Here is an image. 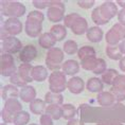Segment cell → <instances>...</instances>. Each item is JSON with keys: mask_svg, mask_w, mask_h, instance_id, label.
<instances>
[{"mask_svg": "<svg viewBox=\"0 0 125 125\" xmlns=\"http://www.w3.org/2000/svg\"><path fill=\"white\" fill-rule=\"evenodd\" d=\"M64 64V51L62 49L54 47V48L48 50L46 55V65L49 70L59 71Z\"/></svg>", "mask_w": 125, "mask_h": 125, "instance_id": "1", "label": "cell"}, {"mask_svg": "<svg viewBox=\"0 0 125 125\" xmlns=\"http://www.w3.org/2000/svg\"><path fill=\"white\" fill-rule=\"evenodd\" d=\"M1 13L9 18H19L26 13V7L18 1H1Z\"/></svg>", "mask_w": 125, "mask_h": 125, "instance_id": "2", "label": "cell"}, {"mask_svg": "<svg viewBox=\"0 0 125 125\" xmlns=\"http://www.w3.org/2000/svg\"><path fill=\"white\" fill-rule=\"evenodd\" d=\"M66 74L62 71H54L49 75V88L51 92L62 93L67 89Z\"/></svg>", "mask_w": 125, "mask_h": 125, "instance_id": "3", "label": "cell"}, {"mask_svg": "<svg viewBox=\"0 0 125 125\" xmlns=\"http://www.w3.org/2000/svg\"><path fill=\"white\" fill-rule=\"evenodd\" d=\"M47 17L52 22H59L65 18V4L62 1H50V7L47 10Z\"/></svg>", "mask_w": 125, "mask_h": 125, "instance_id": "4", "label": "cell"}, {"mask_svg": "<svg viewBox=\"0 0 125 125\" xmlns=\"http://www.w3.org/2000/svg\"><path fill=\"white\" fill-rule=\"evenodd\" d=\"M15 72H17V68L14 62V57L9 53H2L0 57V73L2 76L11 77Z\"/></svg>", "mask_w": 125, "mask_h": 125, "instance_id": "5", "label": "cell"}, {"mask_svg": "<svg viewBox=\"0 0 125 125\" xmlns=\"http://www.w3.org/2000/svg\"><path fill=\"white\" fill-rule=\"evenodd\" d=\"M1 49L2 51L9 54H15L22 50V43L20 39H18L16 36H9L8 38L2 40L1 42Z\"/></svg>", "mask_w": 125, "mask_h": 125, "instance_id": "6", "label": "cell"}, {"mask_svg": "<svg viewBox=\"0 0 125 125\" xmlns=\"http://www.w3.org/2000/svg\"><path fill=\"white\" fill-rule=\"evenodd\" d=\"M4 30L10 36H16L22 32V22L18 18H8L3 23Z\"/></svg>", "mask_w": 125, "mask_h": 125, "instance_id": "7", "label": "cell"}, {"mask_svg": "<svg viewBox=\"0 0 125 125\" xmlns=\"http://www.w3.org/2000/svg\"><path fill=\"white\" fill-rule=\"evenodd\" d=\"M24 31H26L27 35L29 37H32V38L40 36L42 35V22L27 19L26 22H24Z\"/></svg>", "mask_w": 125, "mask_h": 125, "instance_id": "8", "label": "cell"}, {"mask_svg": "<svg viewBox=\"0 0 125 125\" xmlns=\"http://www.w3.org/2000/svg\"><path fill=\"white\" fill-rule=\"evenodd\" d=\"M100 11H101L102 15L104 16L108 21L112 19L115 15L119 14L118 11V5L112 1H105L100 5Z\"/></svg>", "mask_w": 125, "mask_h": 125, "instance_id": "9", "label": "cell"}, {"mask_svg": "<svg viewBox=\"0 0 125 125\" xmlns=\"http://www.w3.org/2000/svg\"><path fill=\"white\" fill-rule=\"evenodd\" d=\"M37 56V49L33 45H27L19 53V59L22 64H30Z\"/></svg>", "mask_w": 125, "mask_h": 125, "instance_id": "10", "label": "cell"}, {"mask_svg": "<svg viewBox=\"0 0 125 125\" xmlns=\"http://www.w3.org/2000/svg\"><path fill=\"white\" fill-rule=\"evenodd\" d=\"M86 87L85 83L82 77L80 76H73L68 81L67 84V88L69 89V91L73 94H80L81 92L84 90V88Z\"/></svg>", "mask_w": 125, "mask_h": 125, "instance_id": "11", "label": "cell"}, {"mask_svg": "<svg viewBox=\"0 0 125 125\" xmlns=\"http://www.w3.org/2000/svg\"><path fill=\"white\" fill-rule=\"evenodd\" d=\"M19 98L24 103H32L34 100H36V90L33 86H24L20 89Z\"/></svg>", "mask_w": 125, "mask_h": 125, "instance_id": "12", "label": "cell"}, {"mask_svg": "<svg viewBox=\"0 0 125 125\" xmlns=\"http://www.w3.org/2000/svg\"><path fill=\"white\" fill-rule=\"evenodd\" d=\"M3 110H5L7 112L15 117L17 114L22 111V105H21V103L17 99H10L8 101H5Z\"/></svg>", "mask_w": 125, "mask_h": 125, "instance_id": "13", "label": "cell"}, {"mask_svg": "<svg viewBox=\"0 0 125 125\" xmlns=\"http://www.w3.org/2000/svg\"><path fill=\"white\" fill-rule=\"evenodd\" d=\"M62 71L66 75H75V74L80 71V64L74 59H68L65 61L62 66Z\"/></svg>", "mask_w": 125, "mask_h": 125, "instance_id": "14", "label": "cell"}, {"mask_svg": "<svg viewBox=\"0 0 125 125\" xmlns=\"http://www.w3.org/2000/svg\"><path fill=\"white\" fill-rule=\"evenodd\" d=\"M19 93H20V90H18L16 86L10 84V85H5L2 87L1 98L4 101H8L10 99H17V96H19Z\"/></svg>", "mask_w": 125, "mask_h": 125, "instance_id": "15", "label": "cell"}, {"mask_svg": "<svg viewBox=\"0 0 125 125\" xmlns=\"http://www.w3.org/2000/svg\"><path fill=\"white\" fill-rule=\"evenodd\" d=\"M38 43L42 48L50 50V49L54 48V45L56 43V39L50 32H46V33H42V35L39 36Z\"/></svg>", "mask_w": 125, "mask_h": 125, "instance_id": "16", "label": "cell"}, {"mask_svg": "<svg viewBox=\"0 0 125 125\" xmlns=\"http://www.w3.org/2000/svg\"><path fill=\"white\" fill-rule=\"evenodd\" d=\"M32 71H33V66L31 64H21L17 68V72L19 73V75L22 77V80L27 84L34 81L32 77Z\"/></svg>", "mask_w": 125, "mask_h": 125, "instance_id": "17", "label": "cell"}, {"mask_svg": "<svg viewBox=\"0 0 125 125\" xmlns=\"http://www.w3.org/2000/svg\"><path fill=\"white\" fill-rule=\"evenodd\" d=\"M103 33L102 29L100 27H91L89 28L86 33V37L90 42H100L103 39Z\"/></svg>", "mask_w": 125, "mask_h": 125, "instance_id": "18", "label": "cell"}, {"mask_svg": "<svg viewBox=\"0 0 125 125\" xmlns=\"http://www.w3.org/2000/svg\"><path fill=\"white\" fill-rule=\"evenodd\" d=\"M32 77L36 82H43L48 79V68L42 65H37V66L33 67L32 71Z\"/></svg>", "mask_w": 125, "mask_h": 125, "instance_id": "19", "label": "cell"}, {"mask_svg": "<svg viewBox=\"0 0 125 125\" xmlns=\"http://www.w3.org/2000/svg\"><path fill=\"white\" fill-rule=\"evenodd\" d=\"M88 29H89L88 22H87V20L82 16H81L79 19L74 22L73 26L71 27V31H72V33L75 34V35H82L84 33H87Z\"/></svg>", "mask_w": 125, "mask_h": 125, "instance_id": "20", "label": "cell"}, {"mask_svg": "<svg viewBox=\"0 0 125 125\" xmlns=\"http://www.w3.org/2000/svg\"><path fill=\"white\" fill-rule=\"evenodd\" d=\"M96 100H98L99 104L101 106H104V107L111 106L115 102V95L112 94L110 91H102V92H100L98 94V96H96Z\"/></svg>", "mask_w": 125, "mask_h": 125, "instance_id": "21", "label": "cell"}, {"mask_svg": "<svg viewBox=\"0 0 125 125\" xmlns=\"http://www.w3.org/2000/svg\"><path fill=\"white\" fill-rule=\"evenodd\" d=\"M86 88L90 92H98V93H100V92L103 91L104 83H103L102 80L99 79V77H90V79L87 81Z\"/></svg>", "mask_w": 125, "mask_h": 125, "instance_id": "22", "label": "cell"}, {"mask_svg": "<svg viewBox=\"0 0 125 125\" xmlns=\"http://www.w3.org/2000/svg\"><path fill=\"white\" fill-rule=\"evenodd\" d=\"M50 33L54 36L56 42H62L67 36V28L65 24H54L50 29Z\"/></svg>", "mask_w": 125, "mask_h": 125, "instance_id": "23", "label": "cell"}, {"mask_svg": "<svg viewBox=\"0 0 125 125\" xmlns=\"http://www.w3.org/2000/svg\"><path fill=\"white\" fill-rule=\"evenodd\" d=\"M29 108H30L31 112L34 115H43V112L46 111V108H47L45 100H42V99L34 100L32 103H30Z\"/></svg>", "mask_w": 125, "mask_h": 125, "instance_id": "24", "label": "cell"}, {"mask_svg": "<svg viewBox=\"0 0 125 125\" xmlns=\"http://www.w3.org/2000/svg\"><path fill=\"white\" fill-rule=\"evenodd\" d=\"M45 102L49 105H64V96L61 93H54V92H47L45 94Z\"/></svg>", "mask_w": 125, "mask_h": 125, "instance_id": "25", "label": "cell"}, {"mask_svg": "<svg viewBox=\"0 0 125 125\" xmlns=\"http://www.w3.org/2000/svg\"><path fill=\"white\" fill-rule=\"evenodd\" d=\"M45 114L50 115L53 120H59L62 118V108L59 105H48Z\"/></svg>", "mask_w": 125, "mask_h": 125, "instance_id": "26", "label": "cell"}, {"mask_svg": "<svg viewBox=\"0 0 125 125\" xmlns=\"http://www.w3.org/2000/svg\"><path fill=\"white\" fill-rule=\"evenodd\" d=\"M119 75L118 71L115 69H107L104 74H102V82L108 86H112L115 77Z\"/></svg>", "mask_w": 125, "mask_h": 125, "instance_id": "27", "label": "cell"}, {"mask_svg": "<svg viewBox=\"0 0 125 125\" xmlns=\"http://www.w3.org/2000/svg\"><path fill=\"white\" fill-rule=\"evenodd\" d=\"M106 54L109 58L115 59V61H120L123 57V54L120 51V48L118 46H107L106 47Z\"/></svg>", "mask_w": 125, "mask_h": 125, "instance_id": "28", "label": "cell"}, {"mask_svg": "<svg viewBox=\"0 0 125 125\" xmlns=\"http://www.w3.org/2000/svg\"><path fill=\"white\" fill-rule=\"evenodd\" d=\"M62 108V118L65 120H72L76 115V108L72 104H64Z\"/></svg>", "mask_w": 125, "mask_h": 125, "instance_id": "29", "label": "cell"}, {"mask_svg": "<svg viewBox=\"0 0 125 125\" xmlns=\"http://www.w3.org/2000/svg\"><path fill=\"white\" fill-rule=\"evenodd\" d=\"M105 39H106V42H107L108 46H118L119 43L122 42L120 36H119L118 34L115 33V31H114L112 29H110L107 33H106Z\"/></svg>", "mask_w": 125, "mask_h": 125, "instance_id": "30", "label": "cell"}, {"mask_svg": "<svg viewBox=\"0 0 125 125\" xmlns=\"http://www.w3.org/2000/svg\"><path fill=\"white\" fill-rule=\"evenodd\" d=\"M77 56L81 61L88 57H91V56H95V50L94 48L90 46H84L82 48L79 49V52H77Z\"/></svg>", "mask_w": 125, "mask_h": 125, "instance_id": "31", "label": "cell"}, {"mask_svg": "<svg viewBox=\"0 0 125 125\" xmlns=\"http://www.w3.org/2000/svg\"><path fill=\"white\" fill-rule=\"evenodd\" d=\"M91 18H92V21L96 24V26H103V24H106L108 22V20L102 15L101 11H100V7L95 8L94 10L92 11Z\"/></svg>", "mask_w": 125, "mask_h": 125, "instance_id": "32", "label": "cell"}, {"mask_svg": "<svg viewBox=\"0 0 125 125\" xmlns=\"http://www.w3.org/2000/svg\"><path fill=\"white\" fill-rule=\"evenodd\" d=\"M30 121V114L28 111H20L14 118V125H27Z\"/></svg>", "mask_w": 125, "mask_h": 125, "instance_id": "33", "label": "cell"}, {"mask_svg": "<svg viewBox=\"0 0 125 125\" xmlns=\"http://www.w3.org/2000/svg\"><path fill=\"white\" fill-rule=\"evenodd\" d=\"M62 51H64L66 54L68 55H73L75 53L79 52V48H77V43L74 42V40H67L66 42L64 43V47H62Z\"/></svg>", "mask_w": 125, "mask_h": 125, "instance_id": "34", "label": "cell"}, {"mask_svg": "<svg viewBox=\"0 0 125 125\" xmlns=\"http://www.w3.org/2000/svg\"><path fill=\"white\" fill-rule=\"evenodd\" d=\"M96 64H98V58L96 56H91V57L85 58L82 61V68L85 70L93 71V69L95 68Z\"/></svg>", "mask_w": 125, "mask_h": 125, "instance_id": "35", "label": "cell"}, {"mask_svg": "<svg viewBox=\"0 0 125 125\" xmlns=\"http://www.w3.org/2000/svg\"><path fill=\"white\" fill-rule=\"evenodd\" d=\"M81 16L77 13H70V14H68L65 16L64 18V23H65V27L66 28H70L71 29V27L74 24V22L79 19Z\"/></svg>", "mask_w": 125, "mask_h": 125, "instance_id": "36", "label": "cell"}, {"mask_svg": "<svg viewBox=\"0 0 125 125\" xmlns=\"http://www.w3.org/2000/svg\"><path fill=\"white\" fill-rule=\"evenodd\" d=\"M10 82H11L12 85H14L16 87H21V88L28 85V84L22 80V77L19 75V73L18 72H15L13 75L10 77Z\"/></svg>", "mask_w": 125, "mask_h": 125, "instance_id": "37", "label": "cell"}, {"mask_svg": "<svg viewBox=\"0 0 125 125\" xmlns=\"http://www.w3.org/2000/svg\"><path fill=\"white\" fill-rule=\"evenodd\" d=\"M107 70V65H106V62L103 58H98V64H96L95 68L93 69L92 72L99 75V74H104Z\"/></svg>", "mask_w": 125, "mask_h": 125, "instance_id": "38", "label": "cell"}, {"mask_svg": "<svg viewBox=\"0 0 125 125\" xmlns=\"http://www.w3.org/2000/svg\"><path fill=\"white\" fill-rule=\"evenodd\" d=\"M112 88L125 90V75L124 74H119V75L115 77V82L112 84Z\"/></svg>", "mask_w": 125, "mask_h": 125, "instance_id": "39", "label": "cell"}, {"mask_svg": "<svg viewBox=\"0 0 125 125\" xmlns=\"http://www.w3.org/2000/svg\"><path fill=\"white\" fill-rule=\"evenodd\" d=\"M27 19H30V20H35V21H38V22H42L43 19H45V16H43V14L40 11H32L30 12L29 15H28Z\"/></svg>", "mask_w": 125, "mask_h": 125, "instance_id": "40", "label": "cell"}, {"mask_svg": "<svg viewBox=\"0 0 125 125\" xmlns=\"http://www.w3.org/2000/svg\"><path fill=\"white\" fill-rule=\"evenodd\" d=\"M111 29L115 31V33L118 34L119 36H120V38L122 40H125V27L122 26L121 23H115L114 26L111 27Z\"/></svg>", "mask_w": 125, "mask_h": 125, "instance_id": "41", "label": "cell"}, {"mask_svg": "<svg viewBox=\"0 0 125 125\" xmlns=\"http://www.w3.org/2000/svg\"><path fill=\"white\" fill-rule=\"evenodd\" d=\"M110 92L115 95V98L117 101L121 102V101H124L125 100V90H123V89H115V88H112L111 87Z\"/></svg>", "mask_w": 125, "mask_h": 125, "instance_id": "42", "label": "cell"}, {"mask_svg": "<svg viewBox=\"0 0 125 125\" xmlns=\"http://www.w3.org/2000/svg\"><path fill=\"white\" fill-rule=\"evenodd\" d=\"M77 5L84 10H89L90 8L94 5V0H80L77 1Z\"/></svg>", "mask_w": 125, "mask_h": 125, "instance_id": "43", "label": "cell"}, {"mask_svg": "<svg viewBox=\"0 0 125 125\" xmlns=\"http://www.w3.org/2000/svg\"><path fill=\"white\" fill-rule=\"evenodd\" d=\"M33 5L38 10H43V9H47L50 7V1H46V0H42V1H38V0H34L32 2Z\"/></svg>", "mask_w": 125, "mask_h": 125, "instance_id": "44", "label": "cell"}, {"mask_svg": "<svg viewBox=\"0 0 125 125\" xmlns=\"http://www.w3.org/2000/svg\"><path fill=\"white\" fill-rule=\"evenodd\" d=\"M39 123H40V125H54L53 124V119L47 114H43L40 115Z\"/></svg>", "mask_w": 125, "mask_h": 125, "instance_id": "45", "label": "cell"}, {"mask_svg": "<svg viewBox=\"0 0 125 125\" xmlns=\"http://www.w3.org/2000/svg\"><path fill=\"white\" fill-rule=\"evenodd\" d=\"M118 20H119V23H121L122 26L125 27V9H122V10L119 11Z\"/></svg>", "mask_w": 125, "mask_h": 125, "instance_id": "46", "label": "cell"}, {"mask_svg": "<svg viewBox=\"0 0 125 125\" xmlns=\"http://www.w3.org/2000/svg\"><path fill=\"white\" fill-rule=\"evenodd\" d=\"M67 125H85V123L82 120H79V119H72V120L68 121Z\"/></svg>", "mask_w": 125, "mask_h": 125, "instance_id": "47", "label": "cell"}, {"mask_svg": "<svg viewBox=\"0 0 125 125\" xmlns=\"http://www.w3.org/2000/svg\"><path fill=\"white\" fill-rule=\"evenodd\" d=\"M119 67H120V69L122 71L125 72V56H123V57L120 59V62H119Z\"/></svg>", "mask_w": 125, "mask_h": 125, "instance_id": "48", "label": "cell"}, {"mask_svg": "<svg viewBox=\"0 0 125 125\" xmlns=\"http://www.w3.org/2000/svg\"><path fill=\"white\" fill-rule=\"evenodd\" d=\"M119 48H120V51L124 56L125 55V40H122V42L119 43Z\"/></svg>", "mask_w": 125, "mask_h": 125, "instance_id": "49", "label": "cell"}, {"mask_svg": "<svg viewBox=\"0 0 125 125\" xmlns=\"http://www.w3.org/2000/svg\"><path fill=\"white\" fill-rule=\"evenodd\" d=\"M117 4L120 5L122 9H125V1H122V0H118V1H117Z\"/></svg>", "mask_w": 125, "mask_h": 125, "instance_id": "50", "label": "cell"}, {"mask_svg": "<svg viewBox=\"0 0 125 125\" xmlns=\"http://www.w3.org/2000/svg\"><path fill=\"white\" fill-rule=\"evenodd\" d=\"M110 125H123V124H121V123H112Z\"/></svg>", "mask_w": 125, "mask_h": 125, "instance_id": "51", "label": "cell"}, {"mask_svg": "<svg viewBox=\"0 0 125 125\" xmlns=\"http://www.w3.org/2000/svg\"><path fill=\"white\" fill-rule=\"evenodd\" d=\"M99 125H110V124H107V123H101V124H99Z\"/></svg>", "mask_w": 125, "mask_h": 125, "instance_id": "52", "label": "cell"}, {"mask_svg": "<svg viewBox=\"0 0 125 125\" xmlns=\"http://www.w3.org/2000/svg\"><path fill=\"white\" fill-rule=\"evenodd\" d=\"M30 125H38V124H35V123H32V124H30Z\"/></svg>", "mask_w": 125, "mask_h": 125, "instance_id": "53", "label": "cell"}, {"mask_svg": "<svg viewBox=\"0 0 125 125\" xmlns=\"http://www.w3.org/2000/svg\"><path fill=\"white\" fill-rule=\"evenodd\" d=\"M1 125H7V123H1Z\"/></svg>", "mask_w": 125, "mask_h": 125, "instance_id": "54", "label": "cell"}]
</instances>
